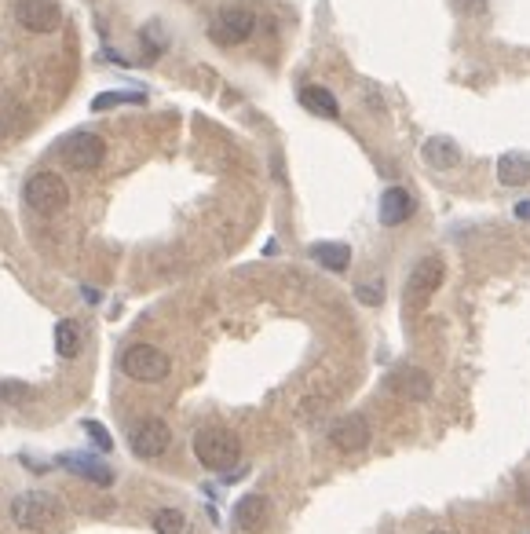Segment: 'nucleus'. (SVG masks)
Wrapping results in <instances>:
<instances>
[{
	"mask_svg": "<svg viewBox=\"0 0 530 534\" xmlns=\"http://www.w3.org/2000/svg\"><path fill=\"white\" fill-rule=\"evenodd\" d=\"M59 465L70 469V472H78L85 480H92L95 487H110L113 483V469L103 465L99 457H88V454H70V457H59Z\"/></svg>",
	"mask_w": 530,
	"mask_h": 534,
	"instance_id": "nucleus-15",
	"label": "nucleus"
},
{
	"mask_svg": "<svg viewBox=\"0 0 530 534\" xmlns=\"http://www.w3.org/2000/svg\"><path fill=\"white\" fill-rule=\"evenodd\" d=\"M59 154H62V162H66L70 169L92 172V169H99L103 158H106V143H103L95 132H73V136L62 143Z\"/></svg>",
	"mask_w": 530,
	"mask_h": 534,
	"instance_id": "nucleus-8",
	"label": "nucleus"
},
{
	"mask_svg": "<svg viewBox=\"0 0 530 534\" xmlns=\"http://www.w3.org/2000/svg\"><path fill=\"white\" fill-rule=\"evenodd\" d=\"M413 216V195L406 187H388L381 195V223L385 227H399Z\"/></svg>",
	"mask_w": 530,
	"mask_h": 534,
	"instance_id": "nucleus-14",
	"label": "nucleus"
},
{
	"mask_svg": "<svg viewBox=\"0 0 530 534\" xmlns=\"http://www.w3.org/2000/svg\"><path fill=\"white\" fill-rule=\"evenodd\" d=\"M446 279V263L443 256H421L418 263H413V271L406 279V289H402V304L410 312H425L428 300L435 296V289L443 286Z\"/></svg>",
	"mask_w": 530,
	"mask_h": 534,
	"instance_id": "nucleus-2",
	"label": "nucleus"
},
{
	"mask_svg": "<svg viewBox=\"0 0 530 534\" xmlns=\"http://www.w3.org/2000/svg\"><path fill=\"white\" fill-rule=\"evenodd\" d=\"M22 125H26L22 103L12 96H0V136H15V132H22Z\"/></svg>",
	"mask_w": 530,
	"mask_h": 534,
	"instance_id": "nucleus-20",
	"label": "nucleus"
},
{
	"mask_svg": "<svg viewBox=\"0 0 530 534\" xmlns=\"http://www.w3.org/2000/svg\"><path fill=\"white\" fill-rule=\"evenodd\" d=\"M421 158H425L428 169L450 172V169L461 165V146L453 143L450 136H432V139H425V146H421Z\"/></svg>",
	"mask_w": 530,
	"mask_h": 534,
	"instance_id": "nucleus-13",
	"label": "nucleus"
},
{
	"mask_svg": "<svg viewBox=\"0 0 530 534\" xmlns=\"http://www.w3.org/2000/svg\"><path fill=\"white\" fill-rule=\"evenodd\" d=\"M121 103H143V92H103L92 99V110H110V106H121Z\"/></svg>",
	"mask_w": 530,
	"mask_h": 534,
	"instance_id": "nucleus-22",
	"label": "nucleus"
},
{
	"mask_svg": "<svg viewBox=\"0 0 530 534\" xmlns=\"http://www.w3.org/2000/svg\"><path fill=\"white\" fill-rule=\"evenodd\" d=\"M432 534H450V530H432Z\"/></svg>",
	"mask_w": 530,
	"mask_h": 534,
	"instance_id": "nucleus-27",
	"label": "nucleus"
},
{
	"mask_svg": "<svg viewBox=\"0 0 530 534\" xmlns=\"http://www.w3.org/2000/svg\"><path fill=\"white\" fill-rule=\"evenodd\" d=\"M121 370L132 377V380H143V385H154V380H165L172 363L161 348L154 345H132L125 355H121Z\"/></svg>",
	"mask_w": 530,
	"mask_h": 534,
	"instance_id": "nucleus-5",
	"label": "nucleus"
},
{
	"mask_svg": "<svg viewBox=\"0 0 530 534\" xmlns=\"http://www.w3.org/2000/svg\"><path fill=\"white\" fill-rule=\"evenodd\" d=\"M59 516V502L45 490H22L12 502V520L22 530H48Z\"/></svg>",
	"mask_w": 530,
	"mask_h": 534,
	"instance_id": "nucleus-4",
	"label": "nucleus"
},
{
	"mask_svg": "<svg viewBox=\"0 0 530 534\" xmlns=\"http://www.w3.org/2000/svg\"><path fill=\"white\" fill-rule=\"evenodd\" d=\"M385 388L395 396V399H406V403H425L432 396V373H425L421 366H399L385 377Z\"/></svg>",
	"mask_w": 530,
	"mask_h": 534,
	"instance_id": "nucleus-9",
	"label": "nucleus"
},
{
	"mask_svg": "<svg viewBox=\"0 0 530 534\" xmlns=\"http://www.w3.org/2000/svg\"><path fill=\"white\" fill-rule=\"evenodd\" d=\"M169 443H172V432H169V425L161 421V417H143V421H136L132 432H128V446H132L136 457H143V462L161 457L169 450Z\"/></svg>",
	"mask_w": 530,
	"mask_h": 534,
	"instance_id": "nucleus-6",
	"label": "nucleus"
},
{
	"mask_svg": "<svg viewBox=\"0 0 530 534\" xmlns=\"http://www.w3.org/2000/svg\"><path fill=\"white\" fill-rule=\"evenodd\" d=\"M369 421L362 413H348V417H340V421H333L329 429V443L336 450H344V454H355V450H366L369 446Z\"/></svg>",
	"mask_w": 530,
	"mask_h": 534,
	"instance_id": "nucleus-11",
	"label": "nucleus"
},
{
	"mask_svg": "<svg viewBox=\"0 0 530 534\" xmlns=\"http://www.w3.org/2000/svg\"><path fill=\"white\" fill-rule=\"evenodd\" d=\"M253 29H256V15H253L249 8H223V12L212 19V26H209V37H212L216 45L231 48V45H242V41H249V37H253Z\"/></svg>",
	"mask_w": 530,
	"mask_h": 534,
	"instance_id": "nucleus-7",
	"label": "nucleus"
},
{
	"mask_svg": "<svg viewBox=\"0 0 530 534\" xmlns=\"http://www.w3.org/2000/svg\"><path fill=\"white\" fill-rule=\"evenodd\" d=\"M271 520V502L263 494H245V498L235 505V523L245 530V534H260Z\"/></svg>",
	"mask_w": 530,
	"mask_h": 534,
	"instance_id": "nucleus-12",
	"label": "nucleus"
},
{
	"mask_svg": "<svg viewBox=\"0 0 530 534\" xmlns=\"http://www.w3.org/2000/svg\"><path fill=\"white\" fill-rule=\"evenodd\" d=\"M55 352L62 355V359H73L81 352V326L73 322V319H62L59 326H55Z\"/></svg>",
	"mask_w": 530,
	"mask_h": 534,
	"instance_id": "nucleus-19",
	"label": "nucleus"
},
{
	"mask_svg": "<svg viewBox=\"0 0 530 534\" xmlns=\"http://www.w3.org/2000/svg\"><path fill=\"white\" fill-rule=\"evenodd\" d=\"M512 213H516V220H526V223H530V202H519Z\"/></svg>",
	"mask_w": 530,
	"mask_h": 534,
	"instance_id": "nucleus-26",
	"label": "nucleus"
},
{
	"mask_svg": "<svg viewBox=\"0 0 530 534\" xmlns=\"http://www.w3.org/2000/svg\"><path fill=\"white\" fill-rule=\"evenodd\" d=\"M311 256L326 267V271H348V263H352V249L344 242H315L311 246Z\"/></svg>",
	"mask_w": 530,
	"mask_h": 534,
	"instance_id": "nucleus-18",
	"label": "nucleus"
},
{
	"mask_svg": "<svg viewBox=\"0 0 530 534\" xmlns=\"http://www.w3.org/2000/svg\"><path fill=\"white\" fill-rule=\"evenodd\" d=\"M85 432H88V439H92L99 450H113V439H110V432H106L99 421H85Z\"/></svg>",
	"mask_w": 530,
	"mask_h": 534,
	"instance_id": "nucleus-24",
	"label": "nucleus"
},
{
	"mask_svg": "<svg viewBox=\"0 0 530 534\" xmlns=\"http://www.w3.org/2000/svg\"><path fill=\"white\" fill-rule=\"evenodd\" d=\"M355 296L366 304V308H377V304L385 300V289H381V282H362V286L355 289Z\"/></svg>",
	"mask_w": 530,
	"mask_h": 534,
	"instance_id": "nucleus-23",
	"label": "nucleus"
},
{
	"mask_svg": "<svg viewBox=\"0 0 530 534\" xmlns=\"http://www.w3.org/2000/svg\"><path fill=\"white\" fill-rule=\"evenodd\" d=\"M300 103H304V110L319 113V118H340V103L329 88L322 85H308V88H300Z\"/></svg>",
	"mask_w": 530,
	"mask_h": 534,
	"instance_id": "nucleus-17",
	"label": "nucleus"
},
{
	"mask_svg": "<svg viewBox=\"0 0 530 534\" xmlns=\"http://www.w3.org/2000/svg\"><path fill=\"white\" fill-rule=\"evenodd\" d=\"M22 198L33 213H41V216H55L66 209L70 202V190H66V179L59 172H33L22 187Z\"/></svg>",
	"mask_w": 530,
	"mask_h": 534,
	"instance_id": "nucleus-3",
	"label": "nucleus"
},
{
	"mask_svg": "<svg viewBox=\"0 0 530 534\" xmlns=\"http://www.w3.org/2000/svg\"><path fill=\"white\" fill-rule=\"evenodd\" d=\"M0 399H4V403H26V399H29V388L19 385V380H8V385H0Z\"/></svg>",
	"mask_w": 530,
	"mask_h": 534,
	"instance_id": "nucleus-25",
	"label": "nucleus"
},
{
	"mask_svg": "<svg viewBox=\"0 0 530 534\" xmlns=\"http://www.w3.org/2000/svg\"><path fill=\"white\" fill-rule=\"evenodd\" d=\"M195 457L212 469V472H227V469H235L238 465V457H242V443L235 432H227V429H202L195 432V443H191Z\"/></svg>",
	"mask_w": 530,
	"mask_h": 534,
	"instance_id": "nucleus-1",
	"label": "nucleus"
},
{
	"mask_svg": "<svg viewBox=\"0 0 530 534\" xmlns=\"http://www.w3.org/2000/svg\"><path fill=\"white\" fill-rule=\"evenodd\" d=\"M498 183L501 187H526L530 183V154L523 150H509L498 158Z\"/></svg>",
	"mask_w": 530,
	"mask_h": 534,
	"instance_id": "nucleus-16",
	"label": "nucleus"
},
{
	"mask_svg": "<svg viewBox=\"0 0 530 534\" xmlns=\"http://www.w3.org/2000/svg\"><path fill=\"white\" fill-rule=\"evenodd\" d=\"M15 22L29 33H55L59 22H62V12H59L55 0H19Z\"/></svg>",
	"mask_w": 530,
	"mask_h": 534,
	"instance_id": "nucleus-10",
	"label": "nucleus"
},
{
	"mask_svg": "<svg viewBox=\"0 0 530 534\" xmlns=\"http://www.w3.org/2000/svg\"><path fill=\"white\" fill-rule=\"evenodd\" d=\"M154 530L158 534H186V530H191V523H186L183 509H158L154 513Z\"/></svg>",
	"mask_w": 530,
	"mask_h": 534,
	"instance_id": "nucleus-21",
	"label": "nucleus"
}]
</instances>
